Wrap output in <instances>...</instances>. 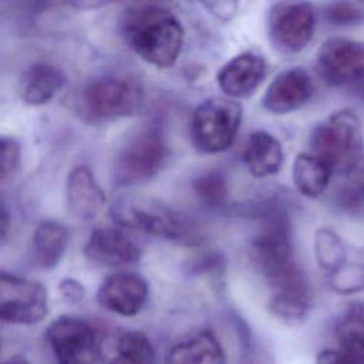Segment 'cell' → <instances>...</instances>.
Instances as JSON below:
<instances>
[{
	"label": "cell",
	"instance_id": "6da1fadb",
	"mask_svg": "<svg viewBox=\"0 0 364 364\" xmlns=\"http://www.w3.org/2000/svg\"><path fill=\"white\" fill-rule=\"evenodd\" d=\"M119 30L125 44L156 68L172 67L183 47L182 23L161 3L141 1L128 7L121 16Z\"/></svg>",
	"mask_w": 364,
	"mask_h": 364
},
{
	"label": "cell",
	"instance_id": "7a4b0ae2",
	"mask_svg": "<svg viewBox=\"0 0 364 364\" xmlns=\"http://www.w3.org/2000/svg\"><path fill=\"white\" fill-rule=\"evenodd\" d=\"M252 250L257 269L274 290L309 287L293 257L291 225L283 209H267L252 239Z\"/></svg>",
	"mask_w": 364,
	"mask_h": 364
},
{
	"label": "cell",
	"instance_id": "3957f363",
	"mask_svg": "<svg viewBox=\"0 0 364 364\" xmlns=\"http://www.w3.org/2000/svg\"><path fill=\"white\" fill-rule=\"evenodd\" d=\"M169 148L164 128L151 121L131 132L114 155L111 178L117 186H132L152 179L166 164Z\"/></svg>",
	"mask_w": 364,
	"mask_h": 364
},
{
	"label": "cell",
	"instance_id": "277c9868",
	"mask_svg": "<svg viewBox=\"0 0 364 364\" xmlns=\"http://www.w3.org/2000/svg\"><path fill=\"white\" fill-rule=\"evenodd\" d=\"M145 100L142 84L128 75H104L90 81L81 92L80 111L88 122H108L132 117Z\"/></svg>",
	"mask_w": 364,
	"mask_h": 364
},
{
	"label": "cell",
	"instance_id": "5b68a950",
	"mask_svg": "<svg viewBox=\"0 0 364 364\" xmlns=\"http://www.w3.org/2000/svg\"><path fill=\"white\" fill-rule=\"evenodd\" d=\"M311 154L323 159L336 173H348L363 155L360 121L354 111L341 109L318 124L310 138Z\"/></svg>",
	"mask_w": 364,
	"mask_h": 364
},
{
	"label": "cell",
	"instance_id": "8992f818",
	"mask_svg": "<svg viewBox=\"0 0 364 364\" xmlns=\"http://www.w3.org/2000/svg\"><path fill=\"white\" fill-rule=\"evenodd\" d=\"M242 104L230 97H210L202 101L191 119V139L196 151L208 155L229 149L239 132Z\"/></svg>",
	"mask_w": 364,
	"mask_h": 364
},
{
	"label": "cell",
	"instance_id": "52a82bcc",
	"mask_svg": "<svg viewBox=\"0 0 364 364\" xmlns=\"http://www.w3.org/2000/svg\"><path fill=\"white\" fill-rule=\"evenodd\" d=\"M111 218L121 228L168 240L181 239L186 230L183 219L175 210L146 196L127 195L117 199L111 208Z\"/></svg>",
	"mask_w": 364,
	"mask_h": 364
},
{
	"label": "cell",
	"instance_id": "ba28073f",
	"mask_svg": "<svg viewBox=\"0 0 364 364\" xmlns=\"http://www.w3.org/2000/svg\"><path fill=\"white\" fill-rule=\"evenodd\" d=\"M316 30L314 7L306 0H279L267 14V36L282 54L301 51Z\"/></svg>",
	"mask_w": 364,
	"mask_h": 364
},
{
	"label": "cell",
	"instance_id": "9c48e42d",
	"mask_svg": "<svg viewBox=\"0 0 364 364\" xmlns=\"http://www.w3.org/2000/svg\"><path fill=\"white\" fill-rule=\"evenodd\" d=\"M48 311L47 289L13 273L1 272L0 277V317L11 324H36Z\"/></svg>",
	"mask_w": 364,
	"mask_h": 364
},
{
	"label": "cell",
	"instance_id": "30bf717a",
	"mask_svg": "<svg viewBox=\"0 0 364 364\" xmlns=\"http://www.w3.org/2000/svg\"><path fill=\"white\" fill-rule=\"evenodd\" d=\"M46 338L57 364H97L101 357L97 334L84 320L61 316L50 323Z\"/></svg>",
	"mask_w": 364,
	"mask_h": 364
},
{
	"label": "cell",
	"instance_id": "8fae6325",
	"mask_svg": "<svg viewBox=\"0 0 364 364\" xmlns=\"http://www.w3.org/2000/svg\"><path fill=\"white\" fill-rule=\"evenodd\" d=\"M316 65L330 85L354 84L364 78V43L344 37L327 38L317 51Z\"/></svg>",
	"mask_w": 364,
	"mask_h": 364
},
{
	"label": "cell",
	"instance_id": "7c38bea8",
	"mask_svg": "<svg viewBox=\"0 0 364 364\" xmlns=\"http://www.w3.org/2000/svg\"><path fill=\"white\" fill-rule=\"evenodd\" d=\"M97 300L114 314L132 317L144 309L148 300V283L136 273H114L100 284Z\"/></svg>",
	"mask_w": 364,
	"mask_h": 364
},
{
	"label": "cell",
	"instance_id": "4fadbf2b",
	"mask_svg": "<svg viewBox=\"0 0 364 364\" xmlns=\"http://www.w3.org/2000/svg\"><path fill=\"white\" fill-rule=\"evenodd\" d=\"M313 95V81L307 71L293 67L280 71L269 84L262 104L272 114H289L306 105Z\"/></svg>",
	"mask_w": 364,
	"mask_h": 364
},
{
	"label": "cell",
	"instance_id": "5bb4252c",
	"mask_svg": "<svg viewBox=\"0 0 364 364\" xmlns=\"http://www.w3.org/2000/svg\"><path fill=\"white\" fill-rule=\"evenodd\" d=\"M267 73L266 61L252 51L230 58L216 74L218 87L226 97L240 100L256 92Z\"/></svg>",
	"mask_w": 364,
	"mask_h": 364
},
{
	"label": "cell",
	"instance_id": "9a60e30c",
	"mask_svg": "<svg viewBox=\"0 0 364 364\" xmlns=\"http://www.w3.org/2000/svg\"><path fill=\"white\" fill-rule=\"evenodd\" d=\"M85 257L98 266L119 267L139 260L141 249L117 228H97L84 243Z\"/></svg>",
	"mask_w": 364,
	"mask_h": 364
},
{
	"label": "cell",
	"instance_id": "2e32d148",
	"mask_svg": "<svg viewBox=\"0 0 364 364\" xmlns=\"http://www.w3.org/2000/svg\"><path fill=\"white\" fill-rule=\"evenodd\" d=\"M65 200L75 219L91 220L100 213L105 203V193L88 166L78 165L70 171L65 182Z\"/></svg>",
	"mask_w": 364,
	"mask_h": 364
},
{
	"label": "cell",
	"instance_id": "e0dca14e",
	"mask_svg": "<svg viewBox=\"0 0 364 364\" xmlns=\"http://www.w3.org/2000/svg\"><path fill=\"white\" fill-rule=\"evenodd\" d=\"M68 246V232L57 220H41L33 230L28 243V256L34 266L43 270L54 269Z\"/></svg>",
	"mask_w": 364,
	"mask_h": 364
},
{
	"label": "cell",
	"instance_id": "ac0fdd59",
	"mask_svg": "<svg viewBox=\"0 0 364 364\" xmlns=\"http://www.w3.org/2000/svg\"><path fill=\"white\" fill-rule=\"evenodd\" d=\"M65 75L63 70L51 63H34L20 80V97L33 107L50 102L64 87Z\"/></svg>",
	"mask_w": 364,
	"mask_h": 364
},
{
	"label": "cell",
	"instance_id": "d6986e66",
	"mask_svg": "<svg viewBox=\"0 0 364 364\" xmlns=\"http://www.w3.org/2000/svg\"><path fill=\"white\" fill-rule=\"evenodd\" d=\"M242 159L255 178H267L280 171L284 152L280 141L274 135L259 129L249 135Z\"/></svg>",
	"mask_w": 364,
	"mask_h": 364
},
{
	"label": "cell",
	"instance_id": "ffe728a7",
	"mask_svg": "<svg viewBox=\"0 0 364 364\" xmlns=\"http://www.w3.org/2000/svg\"><path fill=\"white\" fill-rule=\"evenodd\" d=\"M164 364H226V354L215 333L203 330L175 344Z\"/></svg>",
	"mask_w": 364,
	"mask_h": 364
},
{
	"label": "cell",
	"instance_id": "44dd1931",
	"mask_svg": "<svg viewBox=\"0 0 364 364\" xmlns=\"http://www.w3.org/2000/svg\"><path fill=\"white\" fill-rule=\"evenodd\" d=\"M105 364H156V354L148 336L127 330L115 334L102 351Z\"/></svg>",
	"mask_w": 364,
	"mask_h": 364
},
{
	"label": "cell",
	"instance_id": "7402d4cb",
	"mask_svg": "<svg viewBox=\"0 0 364 364\" xmlns=\"http://www.w3.org/2000/svg\"><path fill=\"white\" fill-rule=\"evenodd\" d=\"M333 169L314 154L300 152L291 166V178L296 189L307 198H318L333 175Z\"/></svg>",
	"mask_w": 364,
	"mask_h": 364
},
{
	"label": "cell",
	"instance_id": "603a6c76",
	"mask_svg": "<svg viewBox=\"0 0 364 364\" xmlns=\"http://www.w3.org/2000/svg\"><path fill=\"white\" fill-rule=\"evenodd\" d=\"M340 351L364 364V309L353 304L336 327Z\"/></svg>",
	"mask_w": 364,
	"mask_h": 364
},
{
	"label": "cell",
	"instance_id": "cb8c5ba5",
	"mask_svg": "<svg viewBox=\"0 0 364 364\" xmlns=\"http://www.w3.org/2000/svg\"><path fill=\"white\" fill-rule=\"evenodd\" d=\"M310 289L274 290L267 301L269 311L279 320L290 324L301 323L310 310Z\"/></svg>",
	"mask_w": 364,
	"mask_h": 364
},
{
	"label": "cell",
	"instance_id": "d4e9b609",
	"mask_svg": "<svg viewBox=\"0 0 364 364\" xmlns=\"http://www.w3.org/2000/svg\"><path fill=\"white\" fill-rule=\"evenodd\" d=\"M313 252L317 264L328 276L336 273L346 264V246L340 236L331 229L320 228L314 232Z\"/></svg>",
	"mask_w": 364,
	"mask_h": 364
},
{
	"label": "cell",
	"instance_id": "484cf974",
	"mask_svg": "<svg viewBox=\"0 0 364 364\" xmlns=\"http://www.w3.org/2000/svg\"><path fill=\"white\" fill-rule=\"evenodd\" d=\"M196 196L209 208H220L228 202L229 186L226 178L218 171H209L193 181Z\"/></svg>",
	"mask_w": 364,
	"mask_h": 364
},
{
	"label": "cell",
	"instance_id": "4316f807",
	"mask_svg": "<svg viewBox=\"0 0 364 364\" xmlns=\"http://www.w3.org/2000/svg\"><path fill=\"white\" fill-rule=\"evenodd\" d=\"M324 17L333 26H354L363 21L364 11L351 1L338 0L326 7Z\"/></svg>",
	"mask_w": 364,
	"mask_h": 364
},
{
	"label": "cell",
	"instance_id": "83f0119b",
	"mask_svg": "<svg viewBox=\"0 0 364 364\" xmlns=\"http://www.w3.org/2000/svg\"><path fill=\"white\" fill-rule=\"evenodd\" d=\"M330 284L340 293L360 291L364 289V267L344 264L336 273L330 274Z\"/></svg>",
	"mask_w": 364,
	"mask_h": 364
},
{
	"label": "cell",
	"instance_id": "f1b7e54d",
	"mask_svg": "<svg viewBox=\"0 0 364 364\" xmlns=\"http://www.w3.org/2000/svg\"><path fill=\"white\" fill-rule=\"evenodd\" d=\"M21 146L13 136H1V179L10 178L18 168Z\"/></svg>",
	"mask_w": 364,
	"mask_h": 364
},
{
	"label": "cell",
	"instance_id": "f546056e",
	"mask_svg": "<svg viewBox=\"0 0 364 364\" xmlns=\"http://www.w3.org/2000/svg\"><path fill=\"white\" fill-rule=\"evenodd\" d=\"M58 293L70 304H77L81 303L85 297V287L81 282L75 280L74 277H65L63 279L58 286Z\"/></svg>",
	"mask_w": 364,
	"mask_h": 364
},
{
	"label": "cell",
	"instance_id": "4dcf8cb0",
	"mask_svg": "<svg viewBox=\"0 0 364 364\" xmlns=\"http://www.w3.org/2000/svg\"><path fill=\"white\" fill-rule=\"evenodd\" d=\"M364 200V189L360 185V189H355V186H346V189L341 191L338 196V202L344 209H355L363 205Z\"/></svg>",
	"mask_w": 364,
	"mask_h": 364
},
{
	"label": "cell",
	"instance_id": "1f68e13d",
	"mask_svg": "<svg viewBox=\"0 0 364 364\" xmlns=\"http://www.w3.org/2000/svg\"><path fill=\"white\" fill-rule=\"evenodd\" d=\"M316 364H361L340 350H323L317 354Z\"/></svg>",
	"mask_w": 364,
	"mask_h": 364
},
{
	"label": "cell",
	"instance_id": "d6a6232c",
	"mask_svg": "<svg viewBox=\"0 0 364 364\" xmlns=\"http://www.w3.org/2000/svg\"><path fill=\"white\" fill-rule=\"evenodd\" d=\"M118 0H68V3L78 10H95L112 4Z\"/></svg>",
	"mask_w": 364,
	"mask_h": 364
},
{
	"label": "cell",
	"instance_id": "836d02e7",
	"mask_svg": "<svg viewBox=\"0 0 364 364\" xmlns=\"http://www.w3.org/2000/svg\"><path fill=\"white\" fill-rule=\"evenodd\" d=\"M0 222H1V240L4 242L6 236H7V232H9V222H10V218H9V210L6 208V202L1 200V216H0Z\"/></svg>",
	"mask_w": 364,
	"mask_h": 364
},
{
	"label": "cell",
	"instance_id": "e575fe53",
	"mask_svg": "<svg viewBox=\"0 0 364 364\" xmlns=\"http://www.w3.org/2000/svg\"><path fill=\"white\" fill-rule=\"evenodd\" d=\"M1 364H30V361L24 355L14 354V355H10L7 360H4Z\"/></svg>",
	"mask_w": 364,
	"mask_h": 364
},
{
	"label": "cell",
	"instance_id": "d590c367",
	"mask_svg": "<svg viewBox=\"0 0 364 364\" xmlns=\"http://www.w3.org/2000/svg\"><path fill=\"white\" fill-rule=\"evenodd\" d=\"M361 186H363V189H364V171H363V178H361Z\"/></svg>",
	"mask_w": 364,
	"mask_h": 364
},
{
	"label": "cell",
	"instance_id": "8d00e7d4",
	"mask_svg": "<svg viewBox=\"0 0 364 364\" xmlns=\"http://www.w3.org/2000/svg\"><path fill=\"white\" fill-rule=\"evenodd\" d=\"M361 1H364V0H361Z\"/></svg>",
	"mask_w": 364,
	"mask_h": 364
}]
</instances>
